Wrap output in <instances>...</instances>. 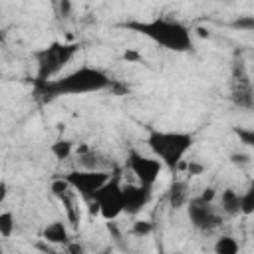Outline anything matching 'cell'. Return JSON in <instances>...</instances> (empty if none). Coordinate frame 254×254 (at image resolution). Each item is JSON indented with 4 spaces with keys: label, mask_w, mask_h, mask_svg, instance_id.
Returning a JSON list of instances; mask_svg holds the SVG:
<instances>
[{
    "label": "cell",
    "mask_w": 254,
    "mask_h": 254,
    "mask_svg": "<svg viewBox=\"0 0 254 254\" xmlns=\"http://www.w3.org/2000/svg\"><path fill=\"white\" fill-rule=\"evenodd\" d=\"M127 26L173 52H187L192 46V32L177 20L153 18L147 22H129Z\"/></svg>",
    "instance_id": "obj_1"
},
{
    "label": "cell",
    "mask_w": 254,
    "mask_h": 254,
    "mask_svg": "<svg viewBox=\"0 0 254 254\" xmlns=\"http://www.w3.org/2000/svg\"><path fill=\"white\" fill-rule=\"evenodd\" d=\"M46 93H50V97L56 95H79V93H91V91H101L105 87L111 85V79L97 67H89V65H81L79 69L54 79V81H42Z\"/></svg>",
    "instance_id": "obj_2"
},
{
    "label": "cell",
    "mask_w": 254,
    "mask_h": 254,
    "mask_svg": "<svg viewBox=\"0 0 254 254\" xmlns=\"http://www.w3.org/2000/svg\"><path fill=\"white\" fill-rule=\"evenodd\" d=\"M192 141V135L183 131H151L147 137L149 149L169 171H177L183 165Z\"/></svg>",
    "instance_id": "obj_3"
},
{
    "label": "cell",
    "mask_w": 254,
    "mask_h": 254,
    "mask_svg": "<svg viewBox=\"0 0 254 254\" xmlns=\"http://www.w3.org/2000/svg\"><path fill=\"white\" fill-rule=\"evenodd\" d=\"M73 190H77L81 196L85 198H93L95 192L105 187L111 179H109V173L107 171H101V169H83V171H71L64 177Z\"/></svg>",
    "instance_id": "obj_4"
},
{
    "label": "cell",
    "mask_w": 254,
    "mask_h": 254,
    "mask_svg": "<svg viewBox=\"0 0 254 254\" xmlns=\"http://www.w3.org/2000/svg\"><path fill=\"white\" fill-rule=\"evenodd\" d=\"M93 200H97V204H99V216L105 218V220H115L121 212H125L123 185H119L113 179L95 192Z\"/></svg>",
    "instance_id": "obj_5"
},
{
    "label": "cell",
    "mask_w": 254,
    "mask_h": 254,
    "mask_svg": "<svg viewBox=\"0 0 254 254\" xmlns=\"http://www.w3.org/2000/svg\"><path fill=\"white\" fill-rule=\"evenodd\" d=\"M127 165H129L131 173L135 175L137 185H141L145 189H151L155 185V181L159 179L161 169H163V163L157 157H145V155L135 153V151L129 153Z\"/></svg>",
    "instance_id": "obj_6"
},
{
    "label": "cell",
    "mask_w": 254,
    "mask_h": 254,
    "mask_svg": "<svg viewBox=\"0 0 254 254\" xmlns=\"http://www.w3.org/2000/svg\"><path fill=\"white\" fill-rule=\"evenodd\" d=\"M75 50H77L75 44H71V46H67V44H52L48 50H44L40 54V58H44V60H40V79L46 81V77H50L62 65H65V62L75 54Z\"/></svg>",
    "instance_id": "obj_7"
},
{
    "label": "cell",
    "mask_w": 254,
    "mask_h": 254,
    "mask_svg": "<svg viewBox=\"0 0 254 254\" xmlns=\"http://www.w3.org/2000/svg\"><path fill=\"white\" fill-rule=\"evenodd\" d=\"M189 218H190L192 226H196L198 230H212V228L220 226V222H222L218 212L212 208V204L200 200L198 196L190 198V202H189Z\"/></svg>",
    "instance_id": "obj_8"
},
{
    "label": "cell",
    "mask_w": 254,
    "mask_h": 254,
    "mask_svg": "<svg viewBox=\"0 0 254 254\" xmlns=\"http://www.w3.org/2000/svg\"><path fill=\"white\" fill-rule=\"evenodd\" d=\"M123 198H125V212L137 214L149 202V189L141 185H123Z\"/></svg>",
    "instance_id": "obj_9"
},
{
    "label": "cell",
    "mask_w": 254,
    "mask_h": 254,
    "mask_svg": "<svg viewBox=\"0 0 254 254\" xmlns=\"http://www.w3.org/2000/svg\"><path fill=\"white\" fill-rule=\"evenodd\" d=\"M42 236H44V240L50 242V244H69L67 226H65V222H62V220L50 222V224L44 228Z\"/></svg>",
    "instance_id": "obj_10"
},
{
    "label": "cell",
    "mask_w": 254,
    "mask_h": 254,
    "mask_svg": "<svg viewBox=\"0 0 254 254\" xmlns=\"http://www.w3.org/2000/svg\"><path fill=\"white\" fill-rule=\"evenodd\" d=\"M187 189H189V187H187V183H183V181H175V183L171 185L167 198H169V204H171L173 208H181V206L187 204V200H189V190H187Z\"/></svg>",
    "instance_id": "obj_11"
},
{
    "label": "cell",
    "mask_w": 254,
    "mask_h": 254,
    "mask_svg": "<svg viewBox=\"0 0 254 254\" xmlns=\"http://www.w3.org/2000/svg\"><path fill=\"white\" fill-rule=\"evenodd\" d=\"M220 208L228 216H236L240 212V194L234 189H226L220 194Z\"/></svg>",
    "instance_id": "obj_12"
},
{
    "label": "cell",
    "mask_w": 254,
    "mask_h": 254,
    "mask_svg": "<svg viewBox=\"0 0 254 254\" xmlns=\"http://www.w3.org/2000/svg\"><path fill=\"white\" fill-rule=\"evenodd\" d=\"M238 252H240V244L230 234H224L214 242V254H238Z\"/></svg>",
    "instance_id": "obj_13"
},
{
    "label": "cell",
    "mask_w": 254,
    "mask_h": 254,
    "mask_svg": "<svg viewBox=\"0 0 254 254\" xmlns=\"http://www.w3.org/2000/svg\"><path fill=\"white\" fill-rule=\"evenodd\" d=\"M71 151H73V143H71L69 139H58V141L52 145V155H54L56 159H60V161L67 159V157L71 155Z\"/></svg>",
    "instance_id": "obj_14"
},
{
    "label": "cell",
    "mask_w": 254,
    "mask_h": 254,
    "mask_svg": "<svg viewBox=\"0 0 254 254\" xmlns=\"http://www.w3.org/2000/svg\"><path fill=\"white\" fill-rule=\"evenodd\" d=\"M16 228V220H14V212L12 210H4L0 212V234L4 238H10L12 232Z\"/></svg>",
    "instance_id": "obj_15"
},
{
    "label": "cell",
    "mask_w": 254,
    "mask_h": 254,
    "mask_svg": "<svg viewBox=\"0 0 254 254\" xmlns=\"http://www.w3.org/2000/svg\"><path fill=\"white\" fill-rule=\"evenodd\" d=\"M240 214L244 216H250L254 214V185L240 194Z\"/></svg>",
    "instance_id": "obj_16"
},
{
    "label": "cell",
    "mask_w": 254,
    "mask_h": 254,
    "mask_svg": "<svg viewBox=\"0 0 254 254\" xmlns=\"http://www.w3.org/2000/svg\"><path fill=\"white\" fill-rule=\"evenodd\" d=\"M131 232L135 236H147L153 232V222L151 220H135L131 226Z\"/></svg>",
    "instance_id": "obj_17"
},
{
    "label": "cell",
    "mask_w": 254,
    "mask_h": 254,
    "mask_svg": "<svg viewBox=\"0 0 254 254\" xmlns=\"http://www.w3.org/2000/svg\"><path fill=\"white\" fill-rule=\"evenodd\" d=\"M232 28L242 30V32H254V16H238L232 22Z\"/></svg>",
    "instance_id": "obj_18"
},
{
    "label": "cell",
    "mask_w": 254,
    "mask_h": 254,
    "mask_svg": "<svg viewBox=\"0 0 254 254\" xmlns=\"http://www.w3.org/2000/svg\"><path fill=\"white\" fill-rule=\"evenodd\" d=\"M50 189H52V192H54L56 196H60V198H62L64 194H67V192H69L71 185H69L65 179H58V181H54V183H52V187H50Z\"/></svg>",
    "instance_id": "obj_19"
},
{
    "label": "cell",
    "mask_w": 254,
    "mask_h": 254,
    "mask_svg": "<svg viewBox=\"0 0 254 254\" xmlns=\"http://www.w3.org/2000/svg\"><path fill=\"white\" fill-rule=\"evenodd\" d=\"M236 135L244 145L254 149V129H236Z\"/></svg>",
    "instance_id": "obj_20"
},
{
    "label": "cell",
    "mask_w": 254,
    "mask_h": 254,
    "mask_svg": "<svg viewBox=\"0 0 254 254\" xmlns=\"http://www.w3.org/2000/svg\"><path fill=\"white\" fill-rule=\"evenodd\" d=\"M187 173H189V177L202 175L204 173V165L198 163V161H190V163H187Z\"/></svg>",
    "instance_id": "obj_21"
},
{
    "label": "cell",
    "mask_w": 254,
    "mask_h": 254,
    "mask_svg": "<svg viewBox=\"0 0 254 254\" xmlns=\"http://www.w3.org/2000/svg\"><path fill=\"white\" fill-rule=\"evenodd\" d=\"M198 198L204 200V202H210V204H212V200L216 198V189H214V187H204L202 192L198 194Z\"/></svg>",
    "instance_id": "obj_22"
},
{
    "label": "cell",
    "mask_w": 254,
    "mask_h": 254,
    "mask_svg": "<svg viewBox=\"0 0 254 254\" xmlns=\"http://www.w3.org/2000/svg\"><path fill=\"white\" fill-rule=\"evenodd\" d=\"M65 248H67V250H65L67 254H87L85 248H83L79 242H69V244H65Z\"/></svg>",
    "instance_id": "obj_23"
},
{
    "label": "cell",
    "mask_w": 254,
    "mask_h": 254,
    "mask_svg": "<svg viewBox=\"0 0 254 254\" xmlns=\"http://www.w3.org/2000/svg\"><path fill=\"white\" fill-rule=\"evenodd\" d=\"M123 60H127V62H141V56L137 54V52H133V50H127L125 54H123Z\"/></svg>",
    "instance_id": "obj_24"
},
{
    "label": "cell",
    "mask_w": 254,
    "mask_h": 254,
    "mask_svg": "<svg viewBox=\"0 0 254 254\" xmlns=\"http://www.w3.org/2000/svg\"><path fill=\"white\" fill-rule=\"evenodd\" d=\"M194 34H196L198 38H210V32H208V28H202V26L194 28Z\"/></svg>",
    "instance_id": "obj_25"
},
{
    "label": "cell",
    "mask_w": 254,
    "mask_h": 254,
    "mask_svg": "<svg viewBox=\"0 0 254 254\" xmlns=\"http://www.w3.org/2000/svg\"><path fill=\"white\" fill-rule=\"evenodd\" d=\"M99 254H111V250H103V252H99Z\"/></svg>",
    "instance_id": "obj_26"
},
{
    "label": "cell",
    "mask_w": 254,
    "mask_h": 254,
    "mask_svg": "<svg viewBox=\"0 0 254 254\" xmlns=\"http://www.w3.org/2000/svg\"><path fill=\"white\" fill-rule=\"evenodd\" d=\"M50 254H60V252H50ZM65 254H67V252H65Z\"/></svg>",
    "instance_id": "obj_27"
}]
</instances>
